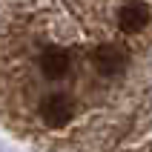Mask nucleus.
<instances>
[{
    "label": "nucleus",
    "instance_id": "2",
    "mask_svg": "<svg viewBox=\"0 0 152 152\" xmlns=\"http://www.w3.org/2000/svg\"><path fill=\"white\" fill-rule=\"evenodd\" d=\"M37 69L46 80H63L72 72V58L63 46H43L37 55Z\"/></svg>",
    "mask_w": 152,
    "mask_h": 152
},
{
    "label": "nucleus",
    "instance_id": "1",
    "mask_svg": "<svg viewBox=\"0 0 152 152\" xmlns=\"http://www.w3.org/2000/svg\"><path fill=\"white\" fill-rule=\"evenodd\" d=\"M37 115H40V121H43L49 129H60V126H66L69 121L75 118V103H72L69 95L52 92V95H46V98L40 101Z\"/></svg>",
    "mask_w": 152,
    "mask_h": 152
},
{
    "label": "nucleus",
    "instance_id": "3",
    "mask_svg": "<svg viewBox=\"0 0 152 152\" xmlns=\"http://www.w3.org/2000/svg\"><path fill=\"white\" fill-rule=\"evenodd\" d=\"M92 63H95V69H98L101 75L115 77V75H121V72L126 69L129 58H126V52L121 49L118 43H103V46H98V49H95Z\"/></svg>",
    "mask_w": 152,
    "mask_h": 152
},
{
    "label": "nucleus",
    "instance_id": "4",
    "mask_svg": "<svg viewBox=\"0 0 152 152\" xmlns=\"http://www.w3.org/2000/svg\"><path fill=\"white\" fill-rule=\"evenodd\" d=\"M149 20H152V15H149V6L144 0H126L118 9V26H121V32H126V34H138L141 29L149 26Z\"/></svg>",
    "mask_w": 152,
    "mask_h": 152
}]
</instances>
